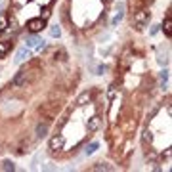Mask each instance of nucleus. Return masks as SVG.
<instances>
[{"label":"nucleus","instance_id":"1","mask_svg":"<svg viewBox=\"0 0 172 172\" xmlns=\"http://www.w3.org/2000/svg\"><path fill=\"white\" fill-rule=\"evenodd\" d=\"M145 21H147V11H140V14L134 17V25H136V29L142 31V29L145 27Z\"/></svg>","mask_w":172,"mask_h":172},{"label":"nucleus","instance_id":"2","mask_svg":"<svg viewBox=\"0 0 172 172\" xmlns=\"http://www.w3.org/2000/svg\"><path fill=\"white\" fill-rule=\"evenodd\" d=\"M29 29H31L33 33H38L40 29H44V19H42V17H37V19L29 21Z\"/></svg>","mask_w":172,"mask_h":172},{"label":"nucleus","instance_id":"3","mask_svg":"<svg viewBox=\"0 0 172 172\" xmlns=\"http://www.w3.org/2000/svg\"><path fill=\"white\" fill-rule=\"evenodd\" d=\"M27 46L29 48H44V40L38 37H29L27 38Z\"/></svg>","mask_w":172,"mask_h":172},{"label":"nucleus","instance_id":"4","mask_svg":"<svg viewBox=\"0 0 172 172\" xmlns=\"http://www.w3.org/2000/svg\"><path fill=\"white\" fill-rule=\"evenodd\" d=\"M27 78H29V73H27V71H19V75L14 78V82H11V84H14V86H21Z\"/></svg>","mask_w":172,"mask_h":172},{"label":"nucleus","instance_id":"5","mask_svg":"<svg viewBox=\"0 0 172 172\" xmlns=\"http://www.w3.org/2000/svg\"><path fill=\"white\" fill-rule=\"evenodd\" d=\"M63 145V138H52V142H50V147H52V151H57V149H61Z\"/></svg>","mask_w":172,"mask_h":172},{"label":"nucleus","instance_id":"6","mask_svg":"<svg viewBox=\"0 0 172 172\" xmlns=\"http://www.w3.org/2000/svg\"><path fill=\"white\" fill-rule=\"evenodd\" d=\"M29 55H31V52H29L27 48H23V50H19V52H17V57H15V61H25Z\"/></svg>","mask_w":172,"mask_h":172},{"label":"nucleus","instance_id":"7","mask_svg":"<svg viewBox=\"0 0 172 172\" xmlns=\"http://www.w3.org/2000/svg\"><path fill=\"white\" fill-rule=\"evenodd\" d=\"M46 132H48V124H38V126H37V136H38V138H44Z\"/></svg>","mask_w":172,"mask_h":172},{"label":"nucleus","instance_id":"8","mask_svg":"<svg viewBox=\"0 0 172 172\" xmlns=\"http://www.w3.org/2000/svg\"><path fill=\"white\" fill-rule=\"evenodd\" d=\"M86 101H90V92H84V94H80V98L77 99L78 105H86Z\"/></svg>","mask_w":172,"mask_h":172},{"label":"nucleus","instance_id":"9","mask_svg":"<svg viewBox=\"0 0 172 172\" xmlns=\"http://www.w3.org/2000/svg\"><path fill=\"white\" fill-rule=\"evenodd\" d=\"M98 126H99V119L98 117H92L90 122H88V130H96Z\"/></svg>","mask_w":172,"mask_h":172},{"label":"nucleus","instance_id":"10","mask_svg":"<svg viewBox=\"0 0 172 172\" xmlns=\"http://www.w3.org/2000/svg\"><path fill=\"white\" fill-rule=\"evenodd\" d=\"M10 42H0V57H2V55H6L8 54V50H10Z\"/></svg>","mask_w":172,"mask_h":172},{"label":"nucleus","instance_id":"11","mask_svg":"<svg viewBox=\"0 0 172 172\" xmlns=\"http://www.w3.org/2000/svg\"><path fill=\"white\" fill-rule=\"evenodd\" d=\"M6 25H8L6 15H0V33H2V31H6Z\"/></svg>","mask_w":172,"mask_h":172},{"label":"nucleus","instance_id":"12","mask_svg":"<svg viewBox=\"0 0 172 172\" xmlns=\"http://www.w3.org/2000/svg\"><path fill=\"white\" fill-rule=\"evenodd\" d=\"M96 149H98V143L94 142V143H92V145H90V147L86 149V153H88V155H92V153H94V151H96Z\"/></svg>","mask_w":172,"mask_h":172},{"label":"nucleus","instance_id":"13","mask_svg":"<svg viewBox=\"0 0 172 172\" xmlns=\"http://www.w3.org/2000/svg\"><path fill=\"white\" fill-rule=\"evenodd\" d=\"M121 19H122V11H119V14L115 15V19H113V25H117V23H119Z\"/></svg>","mask_w":172,"mask_h":172},{"label":"nucleus","instance_id":"14","mask_svg":"<svg viewBox=\"0 0 172 172\" xmlns=\"http://www.w3.org/2000/svg\"><path fill=\"white\" fill-rule=\"evenodd\" d=\"M60 34H61V31H60V27L55 25V27L52 29V37H60Z\"/></svg>","mask_w":172,"mask_h":172},{"label":"nucleus","instance_id":"15","mask_svg":"<svg viewBox=\"0 0 172 172\" xmlns=\"http://www.w3.org/2000/svg\"><path fill=\"white\" fill-rule=\"evenodd\" d=\"M115 92H117V90H115V86H109V90H107V96H109V98H113V96H115Z\"/></svg>","mask_w":172,"mask_h":172},{"label":"nucleus","instance_id":"16","mask_svg":"<svg viewBox=\"0 0 172 172\" xmlns=\"http://www.w3.org/2000/svg\"><path fill=\"white\" fill-rule=\"evenodd\" d=\"M4 168H6V170H10V168L14 170V165H11V163H4Z\"/></svg>","mask_w":172,"mask_h":172}]
</instances>
